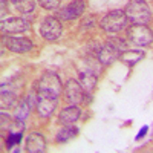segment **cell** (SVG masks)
I'll return each mask as SVG.
<instances>
[{"instance_id":"6da1fadb","label":"cell","mask_w":153,"mask_h":153,"mask_svg":"<svg viewBox=\"0 0 153 153\" xmlns=\"http://www.w3.org/2000/svg\"><path fill=\"white\" fill-rule=\"evenodd\" d=\"M124 12L129 22H132L133 25H146L152 19V12L146 0H130Z\"/></svg>"},{"instance_id":"7a4b0ae2","label":"cell","mask_w":153,"mask_h":153,"mask_svg":"<svg viewBox=\"0 0 153 153\" xmlns=\"http://www.w3.org/2000/svg\"><path fill=\"white\" fill-rule=\"evenodd\" d=\"M127 23H129V19H127L126 12L121 9H117V11L109 12L107 16L101 19V28L109 34H115V32L123 31L127 26Z\"/></svg>"},{"instance_id":"3957f363","label":"cell","mask_w":153,"mask_h":153,"mask_svg":"<svg viewBox=\"0 0 153 153\" xmlns=\"http://www.w3.org/2000/svg\"><path fill=\"white\" fill-rule=\"evenodd\" d=\"M61 80L55 72H45L38 81L37 91L40 95H49V97H58L61 94Z\"/></svg>"},{"instance_id":"277c9868","label":"cell","mask_w":153,"mask_h":153,"mask_svg":"<svg viewBox=\"0 0 153 153\" xmlns=\"http://www.w3.org/2000/svg\"><path fill=\"white\" fill-rule=\"evenodd\" d=\"M127 40L136 46H149L153 43V31L146 25H132L127 28Z\"/></svg>"},{"instance_id":"5b68a950","label":"cell","mask_w":153,"mask_h":153,"mask_svg":"<svg viewBox=\"0 0 153 153\" xmlns=\"http://www.w3.org/2000/svg\"><path fill=\"white\" fill-rule=\"evenodd\" d=\"M63 32V26L57 17H46L42 22V26H40V34L45 40L48 42H55L61 37Z\"/></svg>"},{"instance_id":"8992f818","label":"cell","mask_w":153,"mask_h":153,"mask_svg":"<svg viewBox=\"0 0 153 153\" xmlns=\"http://www.w3.org/2000/svg\"><path fill=\"white\" fill-rule=\"evenodd\" d=\"M84 8H86L84 0H72L69 5L58 11V17L61 20H75L84 12Z\"/></svg>"},{"instance_id":"52a82bcc","label":"cell","mask_w":153,"mask_h":153,"mask_svg":"<svg viewBox=\"0 0 153 153\" xmlns=\"http://www.w3.org/2000/svg\"><path fill=\"white\" fill-rule=\"evenodd\" d=\"M3 34H19V32H26L29 29V23L20 19V17H11V19H3L2 26H0Z\"/></svg>"},{"instance_id":"ba28073f","label":"cell","mask_w":153,"mask_h":153,"mask_svg":"<svg viewBox=\"0 0 153 153\" xmlns=\"http://www.w3.org/2000/svg\"><path fill=\"white\" fill-rule=\"evenodd\" d=\"M3 43L6 45V48L12 52H29V51L34 48V43L29 38H25V37H5L3 38Z\"/></svg>"},{"instance_id":"9c48e42d","label":"cell","mask_w":153,"mask_h":153,"mask_svg":"<svg viewBox=\"0 0 153 153\" xmlns=\"http://www.w3.org/2000/svg\"><path fill=\"white\" fill-rule=\"evenodd\" d=\"M58 104V101H57V97H49V95H40L38 94L37 95V112L40 117L43 118H48L51 117V115L54 113L55 107Z\"/></svg>"},{"instance_id":"30bf717a","label":"cell","mask_w":153,"mask_h":153,"mask_svg":"<svg viewBox=\"0 0 153 153\" xmlns=\"http://www.w3.org/2000/svg\"><path fill=\"white\" fill-rule=\"evenodd\" d=\"M66 100L71 104H81L84 101V89L76 80H69L66 84Z\"/></svg>"},{"instance_id":"8fae6325","label":"cell","mask_w":153,"mask_h":153,"mask_svg":"<svg viewBox=\"0 0 153 153\" xmlns=\"http://www.w3.org/2000/svg\"><path fill=\"white\" fill-rule=\"evenodd\" d=\"M120 55H121V52L115 48L110 42H107L103 48L100 49V52H98V60H100V63L103 66H109L112 61H115L117 58H120Z\"/></svg>"},{"instance_id":"7c38bea8","label":"cell","mask_w":153,"mask_h":153,"mask_svg":"<svg viewBox=\"0 0 153 153\" xmlns=\"http://www.w3.org/2000/svg\"><path fill=\"white\" fill-rule=\"evenodd\" d=\"M80 117H81L80 107H76L75 104H71V106L65 107V109L60 112L58 121H60V124H63V126H72L74 123L78 121Z\"/></svg>"},{"instance_id":"4fadbf2b","label":"cell","mask_w":153,"mask_h":153,"mask_svg":"<svg viewBox=\"0 0 153 153\" xmlns=\"http://www.w3.org/2000/svg\"><path fill=\"white\" fill-rule=\"evenodd\" d=\"M26 150L31 153H40L46 150V139L42 133H31L26 138Z\"/></svg>"},{"instance_id":"5bb4252c","label":"cell","mask_w":153,"mask_h":153,"mask_svg":"<svg viewBox=\"0 0 153 153\" xmlns=\"http://www.w3.org/2000/svg\"><path fill=\"white\" fill-rule=\"evenodd\" d=\"M120 58H121V61H124L127 66H135L138 61H141L143 58H144V51H139V49H127V51H124V52L120 55Z\"/></svg>"},{"instance_id":"9a60e30c","label":"cell","mask_w":153,"mask_h":153,"mask_svg":"<svg viewBox=\"0 0 153 153\" xmlns=\"http://www.w3.org/2000/svg\"><path fill=\"white\" fill-rule=\"evenodd\" d=\"M80 83L83 86V89L86 92H92L97 83H98V78L95 74H91V72H80Z\"/></svg>"},{"instance_id":"2e32d148","label":"cell","mask_w":153,"mask_h":153,"mask_svg":"<svg viewBox=\"0 0 153 153\" xmlns=\"http://www.w3.org/2000/svg\"><path fill=\"white\" fill-rule=\"evenodd\" d=\"M14 8L23 14H31L35 9V0H11Z\"/></svg>"},{"instance_id":"e0dca14e","label":"cell","mask_w":153,"mask_h":153,"mask_svg":"<svg viewBox=\"0 0 153 153\" xmlns=\"http://www.w3.org/2000/svg\"><path fill=\"white\" fill-rule=\"evenodd\" d=\"M76 133H78V129L76 127H72V126H66L65 129H61L55 138L57 143H68L69 139H72Z\"/></svg>"},{"instance_id":"ac0fdd59","label":"cell","mask_w":153,"mask_h":153,"mask_svg":"<svg viewBox=\"0 0 153 153\" xmlns=\"http://www.w3.org/2000/svg\"><path fill=\"white\" fill-rule=\"evenodd\" d=\"M31 110H32V107H31V104L28 103V100L22 101V103H19V106H17V109H16V118H19V120H26L28 115L31 113Z\"/></svg>"},{"instance_id":"d6986e66","label":"cell","mask_w":153,"mask_h":153,"mask_svg":"<svg viewBox=\"0 0 153 153\" xmlns=\"http://www.w3.org/2000/svg\"><path fill=\"white\" fill-rule=\"evenodd\" d=\"M16 94L12 92V91H5V89H2V107L5 109V107H11L12 104L16 103Z\"/></svg>"},{"instance_id":"ffe728a7","label":"cell","mask_w":153,"mask_h":153,"mask_svg":"<svg viewBox=\"0 0 153 153\" xmlns=\"http://www.w3.org/2000/svg\"><path fill=\"white\" fill-rule=\"evenodd\" d=\"M22 141V133H14V132H9V135L6 136V141H5V146L6 149H12L19 146Z\"/></svg>"},{"instance_id":"44dd1931","label":"cell","mask_w":153,"mask_h":153,"mask_svg":"<svg viewBox=\"0 0 153 153\" xmlns=\"http://www.w3.org/2000/svg\"><path fill=\"white\" fill-rule=\"evenodd\" d=\"M37 2L42 5V8H45L48 11H55L61 5V0H37Z\"/></svg>"},{"instance_id":"7402d4cb","label":"cell","mask_w":153,"mask_h":153,"mask_svg":"<svg viewBox=\"0 0 153 153\" xmlns=\"http://www.w3.org/2000/svg\"><path fill=\"white\" fill-rule=\"evenodd\" d=\"M25 120H16V121H12L11 127H9V132H14V133H23L25 130Z\"/></svg>"},{"instance_id":"603a6c76","label":"cell","mask_w":153,"mask_h":153,"mask_svg":"<svg viewBox=\"0 0 153 153\" xmlns=\"http://www.w3.org/2000/svg\"><path fill=\"white\" fill-rule=\"evenodd\" d=\"M109 42H110L115 48H117L121 54L124 52V51H127V45H126V42H124V40H121V38H118V37H117V38H110Z\"/></svg>"},{"instance_id":"cb8c5ba5","label":"cell","mask_w":153,"mask_h":153,"mask_svg":"<svg viewBox=\"0 0 153 153\" xmlns=\"http://www.w3.org/2000/svg\"><path fill=\"white\" fill-rule=\"evenodd\" d=\"M0 117H2V132L5 133V129L9 130V127H11V124H12V120L8 117V115H5L3 112H2V115H0Z\"/></svg>"},{"instance_id":"d4e9b609","label":"cell","mask_w":153,"mask_h":153,"mask_svg":"<svg viewBox=\"0 0 153 153\" xmlns=\"http://www.w3.org/2000/svg\"><path fill=\"white\" fill-rule=\"evenodd\" d=\"M147 132H149V126H144L143 129H141V130L138 132V136H136V139H141V138H144Z\"/></svg>"},{"instance_id":"484cf974","label":"cell","mask_w":153,"mask_h":153,"mask_svg":"<svg viewBox=\"0 0 153 153\" xmlns=\"http://www.w3.org/2000/svg\"><path fill=\"white\" fill-rule=\"evenodd\" d=\"M5 5H6V0H2V16H5Z\"/></svg>"}]
</instances>
